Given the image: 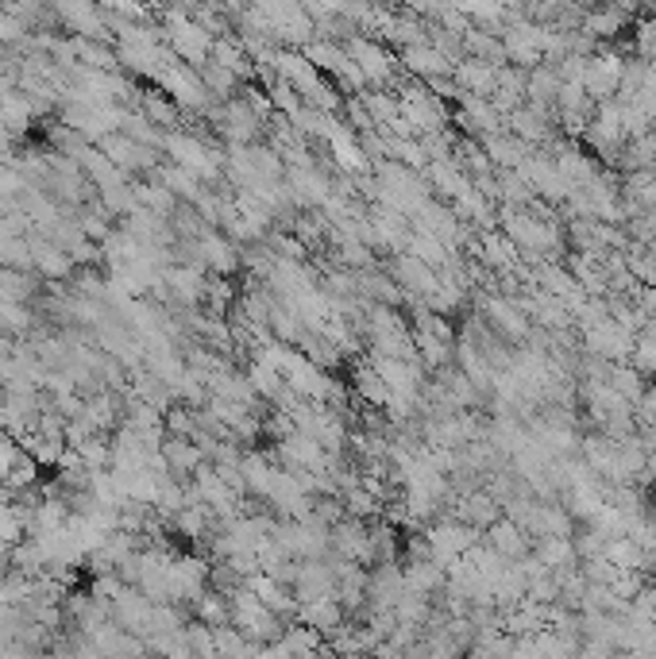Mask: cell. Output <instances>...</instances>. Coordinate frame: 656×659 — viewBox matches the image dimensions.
<instances>
[{"label":"cell","instance_id":"1","mask_svg":"<svg viewBox=\"0 0 656 659\" xmlns=\"http://www.w3.org/2000/svg\"><path fill=\"white\" fill-rule=\"evenodd\" d=\"M494 544H498V552L502 555H514V559H521L525 555V536H521L514 525H494Z\"/></svg>","mask_w":656,"mask_h":659}]
</instances>
